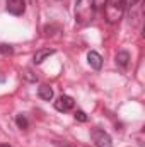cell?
<instances>
[{
	"instance_id": "cell-1",
	"label": "cell",
	"mask_w": 145,
	"mask_h": 147,
	"mask_svg": "<svg viewBox=\"0 0 145 147\" xmlns=\"http://www.w3.org/2000/svg\"><path fill=\"white\" fill-rule=\"evenodd\" d=\"M96 3L94 0H77L75 2V21L80 26H87L92 22L96 16Z\"/></svg>"
},
{
	"instance_id": "cell-2",
	"label": "cell",
	"mask_w": 145,
	"mask_h": 147,
	"mask_svg": "<svg viewBox=\"0 0 145 147\" xmlns=\"http://www.w3.org/2000/svg\"><path fill=\"white\" fill-rule=\"evenodd\" d=\"M103 7H104V16L108 19V22L109 24H116L123 17V12H125L126 5H125L123 0H106Z\"/></svg>"
},
{
	"instance_id": "cell-3",
	"label": "cell",
	"mask_w": 145,
	"mask_h": 147,
	"mask_svg": "<svg viewBox=\"0 0 145 147\" xmlns=\"http://www.w3.org/2000/svg\"><path fill=\"white\" fill-rule=\"evenodd\" d=\"M91 139H92L96 147H113V140H111L109 134L101 130V128H94L91 132Z\"/></svg>"
},
{
	"instance_id": "cell-4",
	"label": "cell",
	"mask_w": 145,
	"mask_h": 147,
	"mask_svg": "<svg viewBox=\"0 0 145 147\" xmlns=\"http://www.w3.org/2000/svg\"><path fill=\"white\" fill-rule=\"evenodd\" d=\"M5 7L12 16H22L26 10V2L24 0H7Z\"/></svg>"
},
{
	"instance_id": "cell-5",
	"label": "cell",
	"mask_w": 145,
	"mask_h": 147,
	"mask_svg": "<svg viewBox=\"0 0 145 147\" xmlns=\"http://www.w3.org/2000/svg\"><path fill=\"white\" fill-rule=\"evenodd\" d=\"M55 108L62 113H67L73 108V99L70 96H60L56 101H55Z\"/></svg>"
},
{
	"instance_id": "cell-6",
	"label": "cell",
	"mask_w": 145,
	"mask_h": 147,
	"mask_svg": "<svg viewBox=\"0 0 145 147\" xmlns=\"http://www.w3.org/2000/svg\"><path fill=\"white\" fill-rule=\"evenodd\" d=\"M87 62H89V65H91L94 70H99V69L103 67V57H101L97 51H89V53H87Z\"/></svg>"
},
{
	"instance_id": "cell-7",
	"label": "cell",
	"mask_w": 145,
	"mask_h": 147,
	"mask_svg": "<svg viewBox=\"0 0 145 147\" xmlns=\"http://www.w3.org/2000/svg\"><path fill=\"white\" fill-rule=\"evenodd\" d=\"M38 96H39L41 99H44V101H50V99L53 98V89H51L48 84H43V86L38 89Z\"/></svg>"
},
{
	"instance_id": "cell-8",
	"label": "cell",
	"mask_w": 145,
	"mask_h": 147,
	"mask_svg": "<svg viewBox=\"0 0 145 147\" xmlns=\"http://www.w3.org/2000/svg\"><path fill=\"white\" fill-rule=\"evenodd\" d=\"M53 53H55V50H50V48H48V50H39V51H36V55H34V63H36V65L43 63V62H44L48 57H51Z\"/></svg>"
},
{
	"instance_id": "cell-9",
	"label": "cell",
	"mask_w": 145,
	"mask_h": 147,
	"mask_svg": "<svg viewBox=\"0 0 145 147\" xmlns=\"http://www.w3.org/2000/svg\"><path fill=\"white\" fill-rule=\"evenodd\" d=\"M128 62H130V53L128 51H118L116 53V63L121 69H126L128 67Z\"/></svg>"
},
{
	"instance_id": "cell-10",
	"label": "cell",
	"mask_w": 145,
	"mask_h": 147,
	"mask_svg": "<svg viewBox=\"0 0 145 147\" xmlns=\"http://www.w3.org/2000/svg\"><path fill=\"white\" fill-rule=\"evenodd\" d=\"M15 121H17V125H19V128H28V125H29L24 115H17V118H15Z\"/></svg>"
},
{
	"instance_id": "cell-11",
	"label": "cell",
	"mask_w": 145,
	"mask_h": 147,
	"mask_svg": "<svg viewBox=\"0 0 145 147\" xmlns=\"http://www.w3.org/2000/svg\"><path fill=\"white\" fill-rule=\"evenodd\" d=\"M75 120H79V121L84 123V121H87V116H85V113H84L82 110H77L75 111Z\"/></svg>"
},
{
	"instance_id": "cell-12",
	"label": "cell",
	"mask_w": 145,
	"mask_h": 147,
	"mask_svg": "<svg viewBox=\"0 0 145 147\" xmlns=\"http://www.w3.org/2000/svg\"><path fill=\"white\" fill-rule=\"evenodd\" d=\"M14 50H12V46H9V45H0V53H3V55H10Z\"/></svg>"
},
{
	"instance_id": "cell-13",
	"label": "cell",
	"mask_w": 145,
	"mask_h": 147,
	"mask_svg": "<svg viewBox=\"0 0 145 147\" xmlns=\"http://www.w3.org/2000/svg\"><path fill=\"white\" fill-rule=\"evenodd\" d=\"M125 2V5H128V7H133V5H137L140 0H123Z\"/></svg>"
},
{
	"instance_id": "cell-14",
	"label": "cell",
	"mask_w": 145,
	"mask_h": 147,
	"mask_svg": "<svg viewBox=\"0 0 145 147\" xmlns=\"http://www.w3.org/2000/svg\"><path fill=\"white\" fill-rule=\"evenodd\" d=\"M104 2H106V0H94L96 7H99V5H104Z\"/></svg>"
},
{
	"instance_id": "cell-15",
	"label": "cell",
	"mask_w": 145,
	"mask_h": 147,
	"mask_svg": "<svg viewBox=\"0 0 145 147\" xmlns=\"http://www.w3.org/2000/svg\"><path fill=\"white\" fill-rule=\"evenodd\" d=\"M3 80H5V77H3V75L0 74V82H3Z\"/></svg>"
},
{
	"instance_id": "cell-16",
	"label": "cell",
	"mask_w": 145,
	"mask_h": 147,
	"mask_svg": "<svg viewBox=\"0 0 145 147\" xmlns=\"http://www.w3.org/2000/svg\"><path fill=\"white\" fill-rule=\"evenodd\" d=\"M0 147H10V146H9V144H2Z\"/></svg>"
},
{
	"instance_id": "cell-17",
	"label": "cell",
	"mask_w": 145,
	"mask_h": 147,
	"mask_svg": "<svg viewBox=\"0 0 145 147\" xmlns=\"http://www.w3.org/2000/svg\"><path fill=\"white\" fill-rule=\"evenodd\" d=\"M77 147H84V146H77Z\"/></svg>"
}]
</instances>
